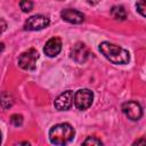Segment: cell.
<instances>
[{
  "instance_id": "cell-3",
  "label": "cell",
  "mask_w": 146,
  "mask_h": 146,
  "mask_svg": "<svg viewBox=\"0 0 146 146\" xmlns=\"http://www.w3.org/2000/svg\"><path fill=\"white\" fill-rule=\"evenodd\" d=\"M39 58V52L34 48L22 52L18 57V66L25 71H34L36 66V60Z\"/></svg>"
},
{
  "instance_id": "cell-11",
  "label": "cell",
  "mask_w": 146,
  "mask_h": 146,
  "mask_svg": "<svg viewBox=\"0 0 146 146\" xmlns=\"http://www.w3.org/2000/svg\"><path fill=\"white\" fill-rule=\"evenodd\" d=\"M111 15L114 19L117 21H124L127 18V13L123 6H114L111 9Z\"/></svg>"
},
{
  "instance_id": "cell-17",
  "label": "cell",
  "mask_w": 146,
  "mask_h": 146,
  "mask_svg": "<svg viewBox=\"0 0 146 146\" xmlns=\"http://www.w3.org/2000/svg\"><path fill=\"white\" fill-rule=\"evenodd\" d=\"M132 145H146V138L145 137H141L140 139H137L132 143Z\"/></svg>"
},
{
  "instance_id": "cell-4",
  "label": "cell",
  "mask_w": 146,
  "mask_h": 146,
  "mask_svg": "<svg viewBox=\"0 0 146 146\" xmlns=\"http://www.w3.org/2000/svg\"><path fill=\"white\" fill-rule=\"evenodd\" d=\"M94 100V94L89 89H79L74 94V105L80 111L88 110Z\"/></svg>"
},
{
  "instance_id": "cell-18",
  "label": "cell",
  "mask_w": 146,
  "mask_h": 146,
  "mask_svg": "<svg viewBox=\"0 0 146 146\" xmlns=\"http://www.w3.org/2000/svg\"><path fill=\"white\" fill-rule=\"evenodd\" d=\"M99 1H100V0H87V2H88L89 5H91V6H95V5H97Z\"/></svg>"
},
{
  "instance_id": "cell-2",
  "label": "cell",
  "mask_w": 146,
  "mask_h": 146,
  "mask_svg": "<svg viewBox=\"0 0 146 146\" xmlns=\"http://www.w3.org/2000/svg\"><path fill=\"white\" fill-rule=\"evenodd\" d=\"M74 128L70 123H58L49 130V139L54 145H66L74 138Z\"/></svg>"
},
{
  "instance_id": "cell-6",
  "label": "cell",
  "mask_w": 146,
  "mask_h": 146,
  "mask_svg": "<svg viewBox=\"0 0 146 146\" xmlns=\"http://www.w3.org/2000/svg\"><path fill=\"white\" fill-rule=\"evenodd\" d=\"M121 110L125 114V116L131 121H138L143 116V110L140 105L135 100H128L123 103L121 106Z\"/></svg>"
},
{
  "instance_id": "cell-14",
  "label": "cell",
  "mask_w": 146,
  "mask_h": 146,
  "mask_svg": "<svg viewBox=\"0 0 146 146\" xmlns=\"http://www.w3.org/2000/svg\"><path fill=\"white\" fill-rule=\"evenodd\" d=\"M10 123L14 127H21L23 124V116L21 114H13L10 116Z\"/></svg>"
},
{
  "instance_id": "cell-15",
  "label": "cell",
  "mask_w": 146,
  "mask_h": 146,
  "mask_svg": "<svg viewBox=\"0 0 146 146\" xmlns=\"http://www.w3.org/2000/svg\"><path fill=\"white\" fill-rule=\"evenodd\" d=\"M136 9L141 16L146 17V0H139L136 3Z\"/></svg>"
},
{
  "instance_id": "cell-5",
  "label": "cell",
  "mask_w": 146,
  "mask_h": 146,
  "mask_svg": "<svg viewBox=\"0 0 146 146\" xmlns=\"http://www.w3.org/2000/svg\"><path fill=\"white\" fill-rule=\"evenodd\" d=\"M50 24V19L43 15H33L29 17L24 24V30L27 31H39L47 27Z\"/></svg>"
},
{
  "instance_id": "cell-1",
  "label": "cell",
  "mask_w": 146,
  "mask_h": 146,
  "mask_svg": "<svg viewBox=\"0 0 146 146\" xmlns=\"http://www.w3.org/2000/svg\"><path fill=\"white\" fill-rule=\"evenodd\" d=\"M99 51L104 55V57L107 60L116 65L128 64L130 59V55L128 50L108 41H103L99 43Z\"/></svg>"
},
{
  "instance_id": "cell-19",
  "label": "cell",
  "mask_w": 146,
  "mask_h": 146,
  "mask_svg": "<svg viewBox=\"0 0 146 146\" xmlns=\"http://www.w3.org/2000/svg\"><path fill=\"white\" fill-rule=\"evenodd\" d=\"M1 26H2L1 31H2V32H5V30H6L7 25H6V22H5V19H3V18H1Z\"/></svg>"
},
{
  "instance_id": "cell-16",
  "label": "cell",
  "mask_w": 146,
  "mask_h": 146,
  "mask_svg": "<svg viewBox=\"0 0 146 146\" xmlns=\"http://www.w3.org/2000/svg\"><path fill=\"white\" fill-rule=\"evenodd\" d=\"M83 145H103V141L97 137H88L83 141Z\"/></svg>"
},
{
  "instance_id": "cell-21",
  "label": "cell",
  "mask_w": 146,
  "mask_h": 146,
  "mask_svg": "<svg viewBox=\"0 0 146 146\" xmlns=\"http://www.w3.org/2000/svg\"><path fill=\"white\" fill-rule=\"evenodd\" d=\"M58 1H63V0H58Z\"/></svg>"
},
{
  "instance_id": "cell-8",
  "label": "cell",
  "mask_w": 146,
  "mask_h": 146,
  "mask_svg": "<svg viewBox=\"0 0 146 146\" xmlns=\"http://www.w3.org/2000/svg\"><path fill=\"white\" fill-rule=\"evenodd\" d=\"M74 100V95L72 90H66L62 92L54 102V106L57 111H67L72 106V103Z\"/></svg>"
},
{
  "instance_id": "cell-9",
  "label": "cell",
  "mask_w": 146,
  "mask_h": 146,
  "mask_svg": "<svg viewBox=\"0 0 146 146\" xmlns=\"http://www.w3.org/2000/svg\"><path fill=\"white\" fill-rule=\"evenodd\" d=\"M60 17L68 22V23H72V24H80L84 21V15L76 10V9H72V8H66V9H63L60 11Z\"/></svg>"
},
{
  "instance_id": "cell-12",
  "label": "cell",
  "mask_w": 146,
  "mask_h": 146,
  "mask_svg": "<svg viewBox=\"0 0 146 146\" xmlns=\"http://www.w3.org/2000/svg\"><path fill=\"white\" fill-rule=\"evenodd\" d=\"M13 103H14V100H13L11 96L7 92H2V95H1V106H2V108L7 110V108L11 107Z\"/></svg>"
},
{
  "instance_id": "cell-20",
  "label": "cell",
  "mask_w": 146,
  "mask_h": 146,
  "mask_svg": "<svg viewBox=\"0 0 146 146\" xmlns=\"http://www.w3.org/2000/svg\"><path fill=\"white\" fill-rule=\"evenodd\" d=\"M22 145H30V143L29 141H23V143H21Z\"/></svg>"
},
{
  "instance_id": "cell-7",
  "label": "cell",
  "mask_w": 146,
  "mask_h": 146,
  "mask_svg": "<svg viewBox=\"0 0 146 146\" xmlns=\"http://www.w3.org/2000/svg\"><path fill=\"white\" fill-rule=\"evenodd\" d=\"M91 52L88 49V47L82 43V42H78L75 43L72 49H71V58L76 62L78 64H83L88 60V58L90 57Z\"/></svg>"
},
{
  "instance_id": "cell-10",
  "label": "cell",
  "mask_w": 146,
  "mask_h": 146,
  "mask_svg": "<svg viewBox=\"0 0 146 146\" xmlns=\"http://www.w3.org/2000/svg\"><path fill=\"white\" fill-rule=\"evenodd\" d=\"M62 50V40L58 36H52L50 38L43 48L44 54L48 57H56Z\"/></svg>"
},
{
  "instance_id": "cell-13",
  "label": "cell",
  "mask_w": 146,
  "mask_h": 146,
  "mask_svg": "<svg viewBox=\"0 0 146 146\" xmlns=\"http://www.w3.org/2000/svg\"><path fill=\"white\" fill-rule=\"evenodd\" d=\"M19 7L23 13H30L33 9V1L32 0H21Z\"/></svg>"
}]
</instances>
